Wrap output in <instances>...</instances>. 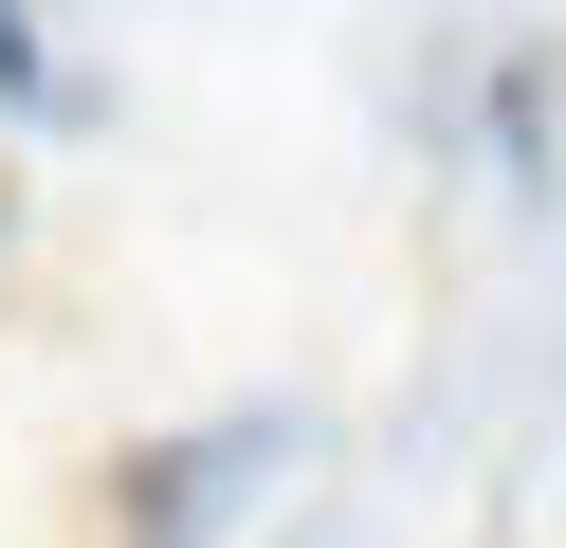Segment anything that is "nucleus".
I'll list each match as a JSON object with an SVG mask.
<instances>
[{
	"mask_svg": "<svg viewBox=\"0 0 566 548\" xmlns=\"http://www.w3.org/2000/svg\"><path fill=\"white\" fill-rule=\"evenodd\" d=\"M293 457H311L293 402H256V421H184V438H128L111 494H92V530H111V548H220Z\"/></svg>",
	"mask_w": 566,
	"mask_h": 548,
	"instance_id": "1",
	"label": "nucleus"
},
{
	"mask_svg": "<svg viewBox=\"0 0 566 548\" xmlns=\"http://www.w3.org/2000/svg\"><path fill=\"white\" fill-rule=\"evenodd\" d=\"M0 110H19V128H92V73L38 37V0H0Z\"/></svg>",
	"mask_w": 566,
	"mask_h": 548,
	"instance_id": "2",
	"label": "nucleus"
}]
</instances>
